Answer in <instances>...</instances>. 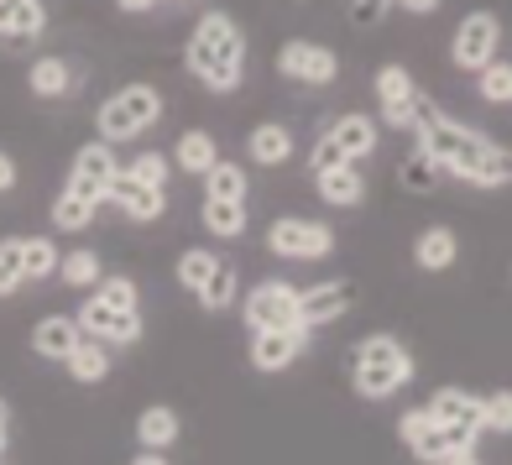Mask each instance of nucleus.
<instances>
[{
  "label": "nucleus",
  "mask_w": 512,
  "mask_h": 465,
  "mask_svg": "<svg viewBox=\"0 0 512 465\" xmlns=\"http://www.w3.org/2000/svg\"><path fill=\"white\" fill-rule=\"evenodd\" d=\"M74 319H79V330L89 340H100V345H136L142 340V309H115L95 293L84 298V309Z\"/></svg>",
  "instance_id": "nucleus-9"
},
{
  "label": "nucleus",
  "mask_w": 512,
  "mask_h": 465,
  "mask_svg": "<svg viewBox=\"0 0 512 465\" xmlns=\"http://www.w3.org/2000/svg\"><path fill=\"white\" fill-rule=\"evenodd\" d=\"M63 366H68V377L74 382H105L110 377V345H100V340H79L74 351L63 356Z\"/></svg>",
  "instance_id": "nucleus-26"
},
{
  "label": "nucleus",
  "mask_w": 512,
  "mask_h": 465,
  "mask_svg": "<svg viewBox=\"0 0 512 465\" xmlns=\"http://www.w3.org/2000/svg\"><path fill=\"white\" fill-rule=\"evenodd\" d=\"M424 413L434 418V424H455V429H465V434H486L481 429V398H471L465 387H439L434 398L424 403Z\"/></svg>",
  "instance_id": "nucleus-15"
},
{
  "label": "nucleus",
  "mask_w": 512,
  "mask_h": 465,
  "mask_svg": "<svg viewBox=\"0 0 512 465\" xmlns=\"http://www.w3.org/2000/svg\"><path fill=\"white\" fill-rule=\"evenodd\" d=\"M168 162H173L178 173H194V178H204V173L220 162V142H215L209 131H183L178 142H173V157H168Z\"/></svg>",
  "instance_id": "nucleus-23"
},
{
  "label": "nucleus",
  "mask_w": 512,
  "mask_h": 465,
  "mask_svg": "<svg viewBox=\"0 0 512 465\" xmlns=\"http://www.w3.org/2000/svg\"><path fill=\"white\" fill-rule=\"evenodd\" d=\"M246 152H251L256 168H283V162H288L298 147H293V131H288L283 121H262V126H251Z\"/></svg>",
  "instance_id": "nucleus-20"
},
{
  "label": "nucleus",
  "mask_w": 512,
  "mask_h": 465,
  "mask_svg": "<svg viewBox=\"0 0 512 465\" xmlns=\"http://www.w3.org/2000/svg\"><path fill=\"white\" fill-rule=\"evenodd\" d=\"M460 257V236L450 225H429V230H418V241H413V262L424 267V272H445L455 267Z\"/></svg>",
  "instance_id": "nucleus-22"
},
{
  "label": "nucleus",
  "mask_w": 512,
  "mask_h": 465,
  "mask_svg": "<svg viewBox=\"0 0 512 465\" xmlns=\"http://www.w3.org/2000/svg\"><path fill=\"white\" fill-rule=\"evenodd\" d=\"M58 277H63L68 288H95L100 277H105V267H100V251H89V246L68 251V257L58 262Z\"/></svg>",
  "instance_id": "nucleus-31"
},
{
  "label": "nucleus",
  "mask_w": 512,
  "mask_h": 465,
  "mask_svg": "<svg viewBox=\"0 0 512 465\" xmlns=\"http://www.w3.org/2000/svg\"><path fill=\"white\" fill-rule=\"evenodd\" d=\"M105 199L121 209L126 220H136V225H152V220H162V209H168V194H162V189H142V183H131V178H121V173L110 178Z\"/></svg>",
  "instance_id": "nucleus-14"
},
{
  "label": "nucleus",
  "mask_w": 512,
  "mask_h": 465,
  "mask_svg": "<svg viewBox=\"0 0 512 465\" xmlns=\"http://www.w3.org/2000/svg\"><path fill=\"white\" fill-rule=\"evenodd\" d=\"M497 48H502L497 11H471V16H460V27L450 37V63L465 68V74H481V68L497 58Z\"/></svg>",
  "instance_id": "nucleus-7"
},
{
  "label": "nucleus",
  "mask_w": 512,
  "mask_h": 465,
  "mask_svg": "<svg viewBox=\"0 0 512 465\" xmlns=\"http://www.w3.org/2000/svg\"><path fill=\"white\" fill-rule=\"evenodd\" d=\"M340 162H345V157H340V147H335L330 136L319 131V142H314V152H309V173H324V168H340Z\"/></svg>",
  "instance_id": "nucleus-40"
},
{
  "label": "nucleus",
  "mask_w": 512,
  "mask_h": 465,
  "mask_svg": "<svg viewBox=\"0 0 512 465\" xmlns=\"http://www.w3.org/2000/svg\"><path fill=\"white\" fill-rule=\"evenodd\" d=\"M131 465H168V455H157V450H142V455H136Z\"/></svg>",
  "instance_id": "nucleus-45"
},
{
  "label": "nucleus",
  "mask_w": 512,
  "mask_h": 465,
  "mask_svg": "<svg viewBox=\"0 0 512 465\" xmlns=\"http://www.w3.org/2000/svg\"><path fill=\"white\" fill-rule=\"evenodd\" d=\"M215 267H220L215 251H209V246H194V251H183V257H178V283L189 288V293H199V288H204V277L215 272Z\"/></svg>",
  "instance_id": "nucleus-34"
},
{
  "label": "nucleus",
  "mask_w": 512,
  "mask_h": 465,
  "mask_svg": "<svg viewBox=\"0 0 512 465\" xmlns=\"http://www.w3.org/2000/svg\"><path fill=\"white\" fill-rule=\"evenodd\" d=\"M21 288V236L0 241V298Z\"/></svg>",
  "instance_id": "nucleus-38"
},
{
  "label": "nucleus",
  "mask_w": 512,
  "mask_h": 465,
  "mask_svg": "<svg viewBox=\"0 0 512 465\" xmlns=\"http://www.w3.org/2000/svg\"><path fill=\"white\" fill-rule=\"evenodd\" d=\"M95 298H105V304H115V309H142V288H136L131 277H100Z\"/></svg>",
  "instance_id": "nucleus-36"
},
{
  "label": "nucleus",
  "mask_w": 512,
  "mask_h": 465,
  "mask_svg": "<svg viewBox=\"0 0 512 465\" xmlns=\"http://www.w3.org/2000/svg\"><path fill=\"white\" fill-rule=\"evenodd\" d=\"M304 345H309V330H256L251 335V366L262 377H277V371H288L304 356Z\"/></svg>",
  "instance_id": "nucleus-12"
},
{
  "label": "nucleus",
  "mask_w": 512,
  "mask_h": 465,
  "mask_svg": "<svg viewBox=\"0 0 512 465\" xmlns=\"http://www.w3.org/2000/svg\"><path fill=\"white\" fill-rule=\"evenodd\" d=\"M324 136H330V142L340 147L345 162H366L371 152H377V121H371V115H361V110L330 121V126H324Z\"/></svg>",
  "instance_id": "nucleus-16"
},
{
  "label": "nucleus",
  "mask_w": 512,
  "mask_h": 465,
  "mask_svg": "<svg viewBox=\"0 0 512 465\" xmlns=\"http://www.w3.org/2000/svg\"><path fill=\"white\" fill-rule=\"evenodd\" d=\"M277 74L293 79V84H309V89H324L340 79V58L335 48H324V42H309V37H293L277 48Z\"/></svg>",
  "instance_id": "nucleus-8"
},
{
  "label": "nucleus",
  "mask_w": 512,
  "mask_h": 465,
  "mask_svg": "<svg viewBox=\"0 0 512 465\" xmlns=\"http://www.w3.org/2000/svg\"><path fill=\"white\" fill-rule=\"evenodd\" d=\"M413 356H408V345L403 340H392V335H366L356 351H351V387L361 392L366 403H387V398H398V392L413 382Z\"/></svg>",
  "instance_id": "nucleus-3"
},
{
  "label": "nucleus",
  "mask_w": 512,
  "mask_h": 465,
  "mask_svg": "<svg viewBox=\"0 0 512 465\" xmlns=\"http://www.w3.org/2000/svg\"><path fill=\"white\" fill-rule=\"evenodd\" d=\"M314 189H319V199H324V204H335V209H356V204L366 199V178H361L356 162H340V168L314 173Z\"/></svg>",
  "instance_id": "nucleus-19"
},
{
  "label": "nucleus",
  "mask_w": 512,
  "mask_h": 465,
  "mask_svg": "<svg viewBox=\"0 0 512 465\" xmlns=\"http://www.w3.org/2000/svg\"><path fill=\"white\" fill-rule=\"evenodd\" d=\"M162 121V95L152 84H126V89H115V95L95 110V131H100V142H136L142 131H152Z\"/></svg>",
  "instance_id": "nucleus-4"
},
{
  "label": "nucleus",
  "mask_w": 512,
  "mask_h": 465,
  "mask_svg": "<svg viewBox=\"0 0 512 465\" xmlns=\"http://www.w3.org/2000/svg\"><path fill=\"white\" fill-rule=\"evenodd\" d=\"M476 445V434H465V429H455V424H429L418 429L413 439H408V450L424 460V465H434V460H450V455H460V450H471Z\"/></svg>",
  "instance_id": "nucleus-17"
},
{
  "label": "nucleus",
  "mask_w": 512,
  "mask_h": 465,
  "mask_svg": "<svg viewBox=\"0 0 512 465\" xmlns=\"http://www.w3.org/2000/svg\"><path fill=\"white\" fill-rule=\"evenodd\" d=\"M418 152H424L439 173L450 178H465L476 183V189H502V183L512 178V157L502 142H492V136H481L476 126H460L450 121L445 110H439L434 100L418 95Z\"/></svg>",
  "instance_id": "nucleus-1"
},
{
  "label": "nucleus",
  "mask_w": 512,
  "mask_h": 465,
  "mask_svg": "<svg viewBox=\"0 0 512 465\" xmlns=\"http://www.w3.org/2000/svg\"><path fill=\"white\" fill-rule=\"evenodd\" d=\"M0 424H6V398H0Z\"/></svg>",
  "instance_id": "nucleus-47"
},
{
  "label": "nucleus",
  "mask_w": 512,
  "mask_h": 465,
  "mask_svg": "<svg viewBox=\"0 0 512 465\" xmlns=\"http://www.w3.org/2000/svg\"><path fill=\"white\" fill-rule=\"evenodd\" d=\"M481 429H492V434H507L512 429V398H507V392L481 398Z\"/></svg>",
  "instance_id": "nucleus-39"
},
{
  "label": "nucleus",
  "mask_w": 512,
  "mask_h": 465,
  "mask_svg": "<svg viewBox=\"0 0 512 465\" xmlns=\"http://www.w3.org/2000/svg\"><path fill=\"white\" fill-rule=\"evenodd\" d=\"M79 340H84V330H79L74 314H48V319H37V330H32V351L42 361H63Z\"/></svg>",
  "instance_id": "nucleus-18"
},
{
  "label": "nucleus",
  "mask_w": 512,
  "mask_h": 465,
  "mask_svg": "<svg viewBox=\"0 0 512 465\" xmlns=\"http://www.w3.org/2000/svg\"><path fill=\"white\" fill-rule=\"evenodd\" d=\"M351 304H356V288H351V283H314V288H298V319H304V330L335 324Z\"/></svg>",
  "instance_id": "nucleus-13"
},
{
  "label": "nucleus",
  "mask_w": 512,
  "mask_h": 465,
  "mask_svg": "<svg viewBox=\"0 0 512 465\" xmlns=\"http://www.w3.org/2000/svg\"><path fill=\"white\" fill-rule=\"evenodd\" d=\"M189 74L209 89V95H230L246 79V32L236 27V16L209 11L194 37H189Z\"/></svg>",
  "instance_id": "nucleus-2"
},
{
  "label": "nucleus",
  "mask_w": 512,
  "mask_h": 465,
  "mask_svg": "<svg viewBox=\"0 0 512 465\" xmlns=\"http://www.w3.org/2000/svg\"><path fill=\"white\" fill-rule=\"evenodd\" d=\"M0 460H6V424H0Z\"/></svg>",
  "instance_id": "nucleus-46"
},
{
  "label": "nucleus",
  "mask_w": 512,
  "mask_h": 465,
  "mask_svg": "<svg viewBox=\"0 0 512 465\" xmlns=\"http://www.w3.org/2000/svg\"><path fill=\"white\" fill-rule=\"evenodd\" d=\"M121 173V162H115V147L110 142H84L79 152H74V168H68V189H79V194H89L95 204H105V189H110V178Z\"/></svg>",
  "instance_id": "nucleus-11"
},
{
  "label": "nucleus",
  "mask_w": 512,
  "mask_h": 465,
  "mask_svg": "<svg viewBox=\"0 0 512 465\" xmlns=\"http://www.w3.org/2000/svg\"><path fill=\"white\" fill-rule=\"evenodd\" d=\"M236 293H241V277H236V267H215V272H209L204 277V288L194 293L199 298V309H209V314H225L230 304H236Z\"/></svg>",
  "instance_id": "nucleus-28"
},
{
  "label": "nucleus",
  "mask_w": 512,
  "mask_h": 465,
  "mask_svg": "<svg viewBox=\"0 0 512 465\" xmlns=\"http://www.w3.org/2000/svg\"><path fill=\"white\" fill-rule=\"evenodd\" d=\"M246 330H304V319H298V288L283 283V277H267V283H256L246 293Z\"/></svg>",
  "instance_id": "nucleus-6"
},
{
  "label": "nucleus",
  "mask_w": 512,
  "mask_h": 465,
  "mask_svg": "<svg viewBox=\"0 0 512 465\" xmlns=\"http://www.w3.org/2000/svg\"><path fill=\"white\" fill-rule=\"evenodd\" d=\"M199 220H204L209 236L236 241V236H246V199H204L199 204Z\"/></svg>",
  "instance_id": "nucleus-25"
},
{
  "label": "nucleus",
  "mask_w": 512,
  "mask_h": 465,
  "mask_svg": "<svg viewBox=\"0 0 512 465\" xmlns=\"http://www.w3.org/2000/svg\"><path fill=\"white\" fill-rule=\"evenodd\" d=\"M434 465H481V455H476V450H460V455H450V460H434Z\"/></svg>",
  "instance_id": "nucleus-43"
},
{
  "label": "nucleus",
  "mask_w": 512,
  "mask_h": 465,
  "mask_svg": "<svg viewBox=\"0 0 512 465\" xmlns=\"http://www.w3.org/2000/svg\"><path fill=\"white\" fill-rule=\"evenodd\" d=\"M115 6H121V11H131V16H136V11H152L157 0H115Z\"/></svg>",
  "instance_id": "nucleus-44"
},
{
  "label": "nucleus",
  "mask_w": 512,
  "mask_h": 465,
  "mask_svg": "<svg viewBox=\"0 0 512 465\" xmlns=\"http://www.w3.org/2000/svg\"><path fill=\"white\" fill-rule=\"evenodd\" d=\"M476 89H481L486 105H507V100H512V68H507L502 58H492V63L476 74Z\"/></svg>",
  "instance_id": "nucleus-35"
},
{
  "label": "nucleus",
  "mask_w": 512,
  "mask_h": 465,
  "mask_svg": "<svg viewBox=\"0 0 512 465\" xmlns=\"http://www.w3.org/2000/svg\"><path fill=\"white\" fill-rule=\"evenodd\" d=\"M403 189H413V194H434V178H439V168L424 157V152H408V162H403Z\"/></svg>",
  "instance_id": "nucleus-37"
},
{
  "label": "nucleus",
  "mask_w": 512,
  "mask_h": 465,
  "mask_svg": "<svg viewBox=\"0 0 512 465\" xmlns=\"http://www.w3.org/2000/svg\"><path fill=\"white\" fill-rule=\"evenodd\" d=\"M371 89H377V105H382V121L392 131H413L418 121V84L403 63H382L377 79H371Z\"/></svg>",
  "instance_id": "nucleus-10"
},
{
  "label": "nucleus",
  "mask_w": 512,
  "mask_h": 465,
  "mask_svg": "<svg viewBox=\"0 0 512 465\" xmlns=\"http://www.w3.org/2000/svg\"><path fill=\"white\" fill-rule=\"evenodd\" d=\"M267 251L283 262H319L335 251V230L324 220H304V215H283L267 225Z\"/></svg>",
  "instance_id": "nucleus-5"
},
{
  "label": "nucleus",
  "mask_w": 512,
  "mask_h": 465,
  "mask_svg": "<svg viewBox=\"0 0 512 465\" xmlns=\"http://www.w3.org/2000/svg\"><path fill=\"white\" fill-rule=\"evenodd\" d=\"M403 11H413V16H429V11H439V0H398Z\"/></svg>",
  "instance_id": "nucleus-42"
},
{
  "label": "nucleus",
  "mask_w": 512,
  "mask_h": 465,
  "mask_svg": "<svg viewBox=\"0 0 512 465\" xmlns=\"http://www.w3.org/2000/svg\"><path fill=\"white\" fill-rule=\"evenodd\" d=\"M95 199H89V194H79V189H68V183H63V194L53 199V225L58 230H89V220H95Z\"/></svg>",
  "instance_id": "nucleus-29"
},
{
  "label": "nucleus",
  "mask_w": 512,
  "mask_h": 465,
  "mask_svg": "<svg viewBox=\"0 0 512 465\" xmlns=\"http://www.w3.org/2000/svg\"><path fill=\"white\" fill-rule=\"evenodd\" d=\"M58 272V246L48 236H21V283Z\"/></svg>",
  "instance_id": "nucleus-30"
},
{
  "label": "nucleus",
  "mask_w": 512,
  "mask_h": 465,
  "mask_svg": "<svg viewBox=\"0 0 512 465\" xmlns=\"http://www.w3.org/2000/svg\"><path fill=\"white\" fill-rule=\"evenodd\" d=\"M27 84H32V95H42V100H63L68 89H74V63L37 58V63L27 68Z\"/></svg>",
  "instance_id": "nucleus-27"
},
{
  "label": "nucleus",
  "mask_w": 512,
  "mask_h": 465,
  "mask_svg": "<svg viewBox=\"0 0 512 465\" xmlns=\"http://www.w3.org/2000/svg\"><path fill=\"white\" fill-rule=\"evenodd\" d=\"M168 173H173V162L162 157V152H136L126 168H121V178L142 183V189H168Z\"/></svg>",
  "instance_id": "nucleus-33"
},
{
  "label": "nucleus",
  "mask_w": 512,
  "mask_h": 465,
  "mask_svg": "<svg viewBox=\"0 0 512 465\" xmlns=\"http://www.w3.org/2000/svg\"><path fill=\"white\" fill-rule=\"evenodd\" d=\"M48 27L42 0H0V37L6 42H37Z\"/></svg>",
  "instance_id": "nucleus-21"
},
{
  "label": "nucleus",
  "mask_w": 512,
  "mask_h": 465,
  "mask_svg": "<svg viewBox=\"0 0 512 465\" xmlns=\"http://www.w3.org/2000/svg\"><path fill=\"white\" fill-rule=\"evenodd\" d=\"M178 413L168 408V403H157V408H142V418H136V445H147V450H168V445H178Z\"/></svg>",
  "instance_id": "nucleus-24"
},
{
  "label": "nucleus",
  "mask_w": 512,
  "mask_h": 465,
  "mask_svg": "<svg viewBox=\"0 0 512 465\" xmlns=\"http://www.w3.org/2000/svg\"><path fill=\"white\" fill-rule=\"evenodd\" d=\"M6 189H16V162L0 152V194H6Z\"/></svg>",
  "instance_id": "nucleus-41"
},
{
  "label": "nucleus",
  "mask_w": 512,
  "mask_h": 465,
  "mask_svg": "<svg viewBox=\"0 0 512 465\" xmlns=\"http://www.w3.org/2000/svg\"><path fill=\"white\" fill-rule=\"evenodd\" d=\"M204 199H246V168L241 162H215V168L204 173Z\"/></svg>",
  "instance_id": "nucleus-32"
}]
</instances>
